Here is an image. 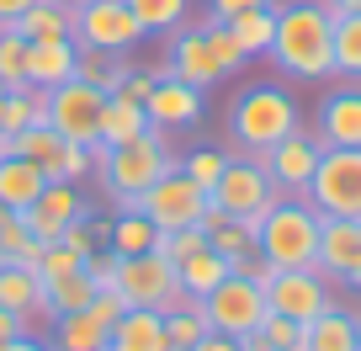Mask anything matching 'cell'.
<instances>
[{
    "label": "cell",
    "mask_w": 361,
    "mask_h": 351,
    "mask_svg": "<svg viewBox=\"0 0 361 351\" xmlns=\"http://www.w3.org/2000/svg\"><path fill=\"white\" fill-rule=\"evenodd\" d=\"M266 59L287 80H303V85L335 80V16L324 0H282Z\"/></svg>",
    "instance_id": "cell-1"
},
{
    "label": "cell",
    "mask_w": 361,
    "mask_h": 351,
    "mask_svg": "<svg viewBox=\"0 0 361 351\" xmlns=\"http://www.w3.org/2000/svg\"><path fill=\"white\" fill-rule=\"evenodd\" d=\"M298 128H303V112H298L293 91L276 80H250L228 102V138H234V155L245 160H266V149Z\"/></svg>",
    "instance_id": "cell-2"
},
{
    "label": "cell",
    "mask_w": 361,
    "mask_h": 351,
    "mask_svg": "<svg viewBox=\"0 0 361 351\" xmlns=\"http://www.w3.org/2000/svg\"><path fill=\"white\" fill-rule=\"evenodd\" d=\"M176 165V149H170V133L149 128V133L128 138V144H96V182L102 192L123 208H138V197Z\"/></svg>",
    "instance_id": "cell-3"
},
{
    "label": "cell",
    "mask_w": 361,
    "mask_h": 351,
    "mask_svg": "<svg viewBox=\"0 0 361 351\" xmlns=\"http://www.w3.org/2000/svg\"><path fill=\"white\" fill-rule=\"evenodd\" d=\"M319 224H324V213H319L308 197H282V203L266 213V224L255 229V250L271 266H314Z\"/></svg>",
    "instance_id": "cell-4"
},
{
    "label": "cell",
    "mask_w": 361,
    "mask_h": 351,
    "mask_svg": "<svg viewBox=\"0 0 361 351\" xmlns=\"http://www.w3.org/2000/svg\"><path fill=\"white\" fill-rule=\"evenodd\" d=\"M287 192H276V182L266 176V165L260 160H245V155H228V170L218 176V186L207 192V203L218 208V213L239 218V224L255 234L260 224H266V213L276 203H282Z\"/></svg>",
    "instance_id": "cell-5"
},
{
    "label": "cell",
    "mask_w": 361,
    "mask_h": 351,
    "mask_svg": "<svg viewBox=\"0 0 361 351\" xmlns=\"http://www.w3.org/2000/svg\"><path fill=\"white\" fill-rule=\"evenodd\" d=\"M112 287L123 293L128 309H176L186 304V293H180L176 282V261H165L159 250H144V256H117V277Z\"/></svg>",
    "instance_id": "cell-6"
},
{
    "label": "cell",
    "mask_w": 361,
    "mask_h": 351,
    "mask_svg": "<svg viewBox=\"0 0 361 351\" xmlns=\"http://www.w3.org/2000/svg\"><path fill=\"white\" fill-rule=\"evenodd\" d=\"M106 96L102 85H85V80H64L48 91V107H43V123L54 128L59 138L69 144H96L102 138V112H106Z\"/></svg>",
    "instance_id": "cell-7"
},
{
    "label": "cell",
    "mask_w": 361,
    "mask_h": 351,
    "mask_svg": "<svg viewBox=\"0 0 361 351\" xmlns=\"http://www.w3.org/2000/svg\"><path fill=\"white\" fill-rule=\"evenodd\" d=\"M303 197L324 218H361V149H324Z\"/></svg>",
    "instance_id": "cell-8"
},
{
    "label": "cell",
    "mask_w": 361,
    "mask_h": 351,
    "mask_svg": "<svg viewBox=\"0 0 361 351\" xmlns=\"http://www.w3.org/2000/svg\"><path fill=\"white\" fill-rule=\"evenodd\" d=\"M335 304V282H329L319 266H276V277L266 282V309L282 319H319L324 309Z\"/></svg>",
    "instance_id": "cell-9"
},
{
    "label": "cell",
    "mask_w": 361,
    "mask_h": 351,
    "mask_svg": "<svg viewBox=\"0 0 361 351\" xmlns=\"http://www.w3.org/2000/svg\"><path fill=\"white\" fill-rule=\"evenodd\" d=\"M197 309H202L207 330H218V335H234V340L250 335V330H260V319L271 314V309H266V293H260L250 277H234V272H228Z\"/></svg>",
    "instance_id": "cell-10"
},
{
    "label": "cell",
    "mask_w": 361,
    "mask_h": 351,
    "mask_svg": "<svg viewBox=\"0 0 361 351\" xmlns=\"http://www.w3.org/2000/svg\"><path fill=\"white\" fill-rule=\"evenodd\" d=\"M144 22L128 11V0H90L75 11V43L80 48H102V54H128L144 43Z\"/></svg>",
    "instance_id": "cell-11"
},
{
    "label": "cell",
    "mask_w": 361,
    "mask_h": 351,
    "mask_svg": "<svg viewBox=\"0 0 361 351\" xmlns=\"http://www.w3.org/2000/svg\"><path fill=\"white\" fill-rule=\"evenodd\" d=\"M138 208L154 218V229H192V224H202L207 192L186 176V170H180V160H176V165H170L165 176L138 197Z\"/></svg>",
    "instance_id": "cell-12"
},
{
    "label": "cell",
    "mask_w": 361,
    "mask_h": 351,
    "mask_svg": "<svg viewBox=\"0 0 361 351\" xmlns=\"http://www.w3.org/2000/svg\"><path fill=\"white\" fill-rule=\"evenodd\" d=\"M314 138L324 149H361V80H340L319 96Z\"/></svg>",
    "instance_id": "cell-13"
},
{
    "label": "cell",
    "mask_w": 361,
    "mask_h": 351,
    "mask_svg": "<svg viewBox=\"0 0 361 351\" xmlns=\"http://www.w3.org/2000/svg\"><path fill=\"white\" fill-rule=\"evenodd\" d=\"M314 266L335 287H356L361 293V218H324V224H319Z\"/></svg>",
    "instance_id": "cell-14"
},
{
    "label": "cell",
    "mask_w": 361,
    "mask_h": 351,
    "mask_svg": "<svg viewBox=\"0 0 361 351\" xmlns=\"http://www.w3.org/2000/svg\"><path fill=\"white\" fill-rule=\"evenodd\" d=\"M319 155H324V144H319L314 133H287L282 144H271L266 149V176L276 182V192H287V197H303L308 192V182H314V170H319Z\"/></svg>",
    "instance_id": "cell-15"
},
{
    "label": "cell",
    "mask_w": 361,
    "mask_h": 351,
    "mask_svg": "<svg viewBox=\"0 0 361 351\" xmlns=\"http://www.w3.org/2000/svg\"><path fill=\"white\" fill-rule=\"evenodd\" d=\"M144 112H149V128H159V133H186V128L202 123V91L159 69V80H154V91H149Z\"/></svg>",
    "instance_id": "cell-16"
},
{
    "label": "cell",
    "mask_w": 361,
    "mask_h": 351,
    "mask_svg": "<svg viewBox=\"0 0 361 351\" xmlns=\"http://www.w3.org/2000/svg\"><path fill=\"white\" fill-rule=\"evenodd\" d=\"M165 75L186 80V85H197V91H207V85H218V64H213V48H207V32L202 27H176L170 32V54H165Z\"/></svg>",
    "instance_id": "cell-17"
},
{
    "label": "cell",
    "mask_w": 361,
    "mask_h": 351,
    "mask_svg": "<svg viewBox=\"0 0 361 351\" xmlns=\"http://www.w3.org/2000/svg\"><path fill=\"white\" fill-rule=\"evenodd\" d=\"M85 213V197H80V186H69V182H48L43 192H37V203L27 208V229H32V239H59L64 234V224L69 218H80Z\"/></svg>",
    "instance_id": "cell-18"
},
{
    "label": "cell",
    "mask_w": 361,
    "mask_h": 351,
    "mask_svg": "<svg viewBox=\"0 0 361 351\" xmlns=\"http://www.w3.org/2000/svg\"><path fill=\"white\" fill-rule=\"evenodd\" d=\"M106 351H170L159 309H123L106 330Z\"/></svg>",
    "instance_id": "cell-19"
},
{
    "label": "cell",
    "mask_w": 361,
    "mask_h": 351,
    "mask_svg": "<svg viewBox=\"0 0 361 351\" xmlns=\"http://www.w3.org/2000/svg\"><path fill=\"white\" fill-rule=\"evenodd\" d=\"M361 309H350V304H329L319 319H308V351H361Z\"/></svg>",
    "instance_id": "cell-20"
},
{
    "label": "cell",
    "mask_w": 361,
    "mask_h": 351,
    "mask_svg": "<svg viewBox=\"0 0 361 351\" xmlns=\"http://www.w3.org/2000/svg\"><path fill=\"white\" fill-rule=\"evenodd\" d=\"M48 186L43 165L27 155H0V208H11V213H27L37 203V192Z\"/></svg>",
    "instance_id": "cell-21"
},
{
    "label": "cell",
    "mask_w": 361,
    "mask_h": 351,
    "mask_svg": "<svg viewBox=\"0 0 361 351\" xmlns=\"http://www.w3.org/2000/svg\"><path fill=\"white\" fill-rule=\"evenodd\" d=\"M80 43H27V85L32 91H54L64 80H75Z\"/></svg>",
    "instance_id": "cell-22"
},
{
    "label": "cell",
    "mask_w": 361,
    "mask_h": 351,
    "mask_svg": "<svg viewBox=\"0 0 361 351\" xmlns=\"http://www.w3.org/2000/svg\"><path fill=\"white\" fill-rule=\"evenodd\" d=\"M11 27L27 43H75V11L59 6V0H32Z\"/></svg>",
    "instance_id": "cell-23"
},
{
    "label": "cell",
    "mask_w": 361,
    "mask_h": 351,
    "mask_svg": "<svg viewBox=\"0 0 361 351\" xmlns=\"http://www.w3.org/2000/svg\"><path fill=\"white\" fill-rule=\"evenodd\" d=\"M0 309H11L16 319H48L43 309V277L32 266H0Z\"/></svg>",
    "instance_id": "cell-24"
},
{
    "label": "cell",
    "mask_w": 361,
    "mask_h": 351,
    "mask_svg": "<svg viewBox=\"0 0 361 351\" xmlns=\"http://www.w3.org/2000/svg\"><path fill=\"white\" fill-rule=\"evenodd\" d=\"M224 277H228V261L218 256L213 245H202V250H192L186 261H176V282H180V293L192 298V304H202Z\"/></svg>",
    "instance_id": "cell-25"
},
{
    "label": "cell",
    "mask_w": 361,
    "mask_h": 351,
    "mask_svg": "<svg viewBox=\"0 0 361 351\" xmlns=\"http://www.w3.org/2000/svg\"><path fill=\"white\" fill-rule=\"evenodd\" d=\"M106 319H96L90 309H75V314H59L54 319V340L48 351H106Z\"/></svg>",
    "instance_id": "cell-26"
},
{
    "label": "cell",
    "mask_w": 361,
    "mask_h": 351,
    "mask_svg": "<svg viewBox=\"0 0 361 351\" xmlns=\"http://www.w3.org/2000/svg\"><path fill=\"white\" fill-rule=\"evenodd\" d=\"M37 256H43V239H32L27 213L0 208V266H32L37 272Z\"/></svg>",
    "instance_id": "cell-27"
},
{
    "label": "cell",
    "mask_w": 361,
    "mask_h": 351,
    "mask_svg": "<svg viewBox=\"0 0 361 351\" xmlns=\"http://www.w3.org/2000/svg\"><path fill=\"white\" fill-rule=\"evenodd\" d=\"M228 32H234V43L245 48V59L271 54V32H276V0H271V6H250V11L228 16Z\"/></svg>",
    "instance_id": "cell-28"
},
{
    "label": "cell",
    "mask_w": 361,
    "mask_h": 351,
    "mask_svg": "<svg viewBox=\"0 0 361 351\" xmlns=\"http://www.w3.org/2000/svg\"><path fill=\"white\" fill-rule=\"evenodd\" d=\"M159 245V229L154 218L144 213V208H123V213L112 218V239H106V250H117V256H144V250Z\"/></svg>",
    "instance_id": "cell-29"
},
{
    "label": "cell",
    "mask_w": 361,
    "mask_h": 351,
    "mask_svg": "<svg viewBox=\"0 0 361 351\" xmlns=\"http://www.w3.org/2000/svg\"><path fill=\"white\" fill-rule=\"evenodd\" d=\"M149 133V112L144 102H128V96H106V112H102V138L96 144H128V138Z\"/></svg>",
    "instance_id": "cell-30"
},
{
    "label": "cell",
    "mask_w": 361,
    "mask_h": 351,
    "mask_svg": "<svg viewBox=\"0 0 361 351\" xmlns=\"http://www.w3.org/2000/svg\"><path fill=\"white\" fill-rule=\"evenodd\" d=\"M90 298H96V277L80 266V272H69V277H54V282H43V309H48V319H59V314H75V309H85Z\"/></svg>",
    "instance_id": "cell-31"
},
{
    "label": "cell",
    "mask_w": 361,
    "mask_h": 351,
    "mask_svg": "<svg viewBox=\"0 0 361 351\" xmlns=\"http://www.w3.org/2000/svg\"><path fill=\"white\" fill-rule=\"evenodd\" d=\"M90 170H96V144H69V138H64V144L43 160L48 182H69V186H80Z\"/></svg>",
    "instance_id": "cell-32"
},
{
    "label": "cell",
    "mask_w": 361,
    "mask_h": 351,
    "mask_svg": "<svg viewBox=\"0 0 361 351\" xmlns=\"http://www.w3.org/2000/svg\"><path fill=\"white\" fill-rule=\"evenodd\" d=\"M335 75L361 80V11L335 16Z\"/></svg>",
    "instance_id": "cell-33"
},
{
    "label": "cell",
    "mask_w": 361,
    "mask_h": 351,
    "mask_svg": "<svg viewBox=\"0 0 361 351\" xmlns=\"http://www.w3.org/2000/svg\"><path fill=\"white\" fill-rule=\"evenodd\" d=\"M59 239L85 261V256H96V250H106V239H112V218L80 213V218H69V224H64V234H59Z\"/></svg>",
    "instance_id": "cell-34"
},
{
    "label": "cell",
    "mask_w": 361,
    "mask_h": 351,
    "mask_svg": "<svg viewBox=\"0 0 361 351\" xmlns=\"http://www.w3.org/2000/svg\"><path fill=\"white\" fill-rule=\"evenodd\" d=\"M202 335H207V319H202V309H197L192 298L176 304V309H165V340H170V351H192Z\"/></svg>",
    "instance_id": "cell-35"
},
{
    "label": "cell",
    "mask_w": 361,
    "mask_h": 351,
    "mask_svg": "<svg viewBox=\"0 0 361 351\" xmlns=\"http://www.w3.org/2000/svg\"><path fill=\"white\" fill-rule=\"evenodd\" d=\"M128 11L144 22V32H176V27H186L192 0H128Z\"/></svg>",
    "instance_id": "cell-36"
},
{
    "label": "cell",
    "mask_w": 361,
    "mask_h": 351,
    "mask_svg": "<svg viewBox=\"0 0 361 351\" xmlns=\"http://www.w3.org/2000/svg\"><path fill=\"white\" fill-rule=\"evenodd\" d=\"M180 170H186V176H192V182L202 186V192H213V186H218V176L228 170V149H218V144L186 149V155H180Z\"/></svg>",
    "instance_id": "cell-37"
},
{
    "label": "cell",
    "mask_w": 361,
    "mask_h": 351,
    "mask_svg": "<svg viewBox=\"0 0 361 351\" xmlns=\"http://www.w3.org/2000/svg\"><path fill=\"white\" fill-rule=\"evenodd\" d=\"M0 85L6 91L27 85V37L16 27H0Z\"/></svg>",
    "instance_id": "cell-38"
},
{
    "label": "cell",
    "mask_w": 361,
    "mask_h": 351,
    "mask_svg": "<svg viewBox=\"0 0 361 351\" xmlns=\"http://www.w3.org/2000/svg\"><path fill=\"white\" fill-rule=\"evenodd\" d=\"M117 75H123V64H112V54H102V48H80L75 80H85V85H102V91H117Z\"/></svg>",
    "instance_id": "cell-39"
},
{
    "label": "cell",
    "mask_w": 361,
    "mask_h": 351,
    "mask_svg": "<svg viewBox=\"0 0 361 351\" xmlns=\"http://www.w3.org/2000/svg\"><path fill=\"white\" fill-rule=\"evenodd\" d=\"M308 325H298V319H282V314H266L260 319V340H266V351H308Z\"/></svg>",
    "instance_id": "cell-40"
},
{
    "label": "cell",
    "mask_w": 361,
    "mask_h": 351,
    "mask_svg": "<svg viewBox=\"0 0 361 351\" xmlns=\"http://www.w3.org/2000/svg\"><path fill=\"white\" fill-rule=\"evenodd\" d=\"M202 32H207V48H213V64H218V75H234V69L245 64V48L234 43L228 22H202Z\"/></svg>",
    "instance_id": "cell-41"
},
{
    "label": "cell",
    "mask_w": 361,
    "mask_h": 351,
    "mask_svg": "<svg viewBox=\"0 0 361 351\" xmlns=\"http://www.w3.org/2000/svg\"><path fill=\"white\" fill-rule=\"evenodd\" d=\"M59 144H64V138H59L48 123H32V128H22V133L11 138V155H27V160H37V165H43Z\"/></svg>",
    "instance_id": "cell-42"
},
{
    "label": "cell",
    "mask_w": 361,
    "mask_h": 351,
    "mask_svg": "<svg viewBox=\"0 0 361 351\" xmlns=\"http://www.w3.org/2000/svg\"><path fill=\"white\" fill-rule=\"evenodd\" d=\"M80 266H85V261H80L75 250L64 245V239H48L43 256H37V277H43V282H54V277H69V272H80Z\"/></svg>",
    "instance_id": "cell-43"
},
{
    "label": "cell",
    "mask_w": 361,
    "mask_h": 351,
    "mask_svg": "<svg viewBox=\"0 0 361 351\" xmlns=\"http://www.w3.org/2000/svg\"><path fill=\"white\" fill-rule=\"evenodd\" d=\"M228 272H234V277H250V282H255L260 293H266V282H271V277H276V266H271V261L260 256L255 245H250L245 256H234V261H228Z\"/></svg>",
    "instance_id": "cell-44"
},
{
    "label": "cell",
    "mask_w": 361,
    "mask_h": 351,
    "mask_svg": "<svg viewBox=\"0 0 361 351\" xmlns=\"http://www.w3.org/2000/svg\"><path fill=\"white\" fill-rule=\"evenodd\" d=\"M85 272L96 277V287H112V277H117V250H96V256H85Z\"/></svg>",
    "instance_id": "cell-45"
},
{
    "label": "cell",
    "mask_w": 361,
    "mask_h": 351,
    "mask_svg": "<svg viewBox=\"0 0 361 351\" xmlns=\"http://www.w3.org/2000/svg\"><path fill=\"white\" fill-rule=\"evenodd\" d=\"M250 6H271V0H207V11H213V22H228V16L250 11Z\"/></svg>",
    "instance_id": "cell-46"
},
{
    "label": "cell",
    "mask_w": 361,
    "mask_h": 351,
    "mask_svg": "<svg viewBox=\"0 0 361 351\" xmlns=\"http://www.w3.org/2000/svg\"><path fill=\"white\" fill-rule=\"evenodd\" d=\"M22 330H32V325H27V319H16L11 309H0V346H6V340H16Z\"/></svg>",
    "instance_id": "cell-47"
},
{
    "label": "cell",
    "mask_w": 361,
    "mask_h": 351,
    "mask_svg": "<svg viewBox=\"0 0 361 351\" xmlns=\"http://www.w3.org/2000/svg\"><path fill=\"white\" fill-rule=\"evenodd\" d=\"M192 351H239V340H234V335H218V330H207V335L197 340Z\"/></svg>",
    "instance_id": "cell-48"
},
{
    "label": "cell",
    "mask_w": 361,
    "mask_h": 351,
    "mask_svg": "<svg viewBox=\"0 0 361 351\" xmlns=\"http://www.w3.org/2000/svg\"><path fill=\"white\" fill-rule=\"evenodd\" d=\"M27 6H32V0H0V27H11L16 16L27 11Z\"/></svg>",
    "instance_id": "cell-49"
},
{
    "label": "cell",
    "mask_w": 361,
    "mask_h": 351,
    "mask_svg": "<svg viewBox=\"0 0 361 351\" xmlns=\"http://www.w3.org/2000/svg\"><path fill=\"white\" fill-rule=\"evenodd\" d=\"M329 6V16H350V11H361V0H324Z\"/></svg>",
    "instance_id": "cell-50"
},
{
    "label": "cell",
    "mask_w": 361,
    "mask_h": 351,
    "mask_svg": "<svg viewBox=\"0 0 361 351\" xmlns=\"http://www.w3.org/2000/svg\"><path fill=\"white\" fill-rule=\"evenodd\" d=\"M59 6H69V11H80V6H90V0H59Z\"/></svg>",
    "instance_id": "cell-51"
},
{
    "label": "cell",
    "mask_w": 361,
    "mask_h": 351,
    "mask_svg": "<svg viewBox=\"0 0 361 351\" xmlns=\"http://www.w3.org/2000/svg\"><path fill=\"white\" fill-rule=\"evenodd\" d=\"M0 102H6V85H0Z\"/></svg>",
    "instance_id": "cell-52"
},
{
    "label": "cell",
    "mask_w": 361,
    "mask_h": 351,
    "mask_svg": "<svg viewBox=\"0 0 361 351\" xmlns=\"http://www.w3.org/2000/svg\"><path fill=\"white\" fill-rule=\"evenodd\" d=\"M356 330H361V325H356Z\"/></svg>",
    "instance_id": "cell-53"
}]
</instances>
